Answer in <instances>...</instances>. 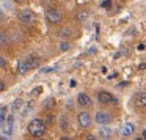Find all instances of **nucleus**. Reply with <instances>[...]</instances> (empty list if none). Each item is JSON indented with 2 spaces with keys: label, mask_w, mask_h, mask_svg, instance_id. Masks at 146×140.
Returning a JSON list of instances; mask_svg holds the SVG:
<instances>
[{
  "label": "nucleus",
  "mask_w": 146,
  "mask_h": 140,
  "mask_svg": "<svg viewBox=\"0 0 146 140\" xmlns=\"http://www.w3.org/2000/svg\"><path fill=\"white\" fill-rule=\"evenodd\" d=\"M46 129H47V124H46L44 120H39V118H35V120L30 121L29 124V132L32 137L35 139H41L46 134Z\"/></svg>",
  "instance_id": "1"
},
{
  "label": "nucleus",
  "mask_w": 146,
  "mask_h": 140,
  "mask_svg": "<svg viewBox=\"0 0 146 140\" xmlns=\"http://www.w3.org/2000/svg\"><path fill=\"white\" fill-rule=\"evenodd\" d=\"M77 124H79L82 129H88L90 126H91V117H90L88 112L82 110L77 113Z\"/></svg>",
  "instance_id": "2"
},
{
  "label": "nucleus",
  "mask_w": 146,
  "mask_h": 140,
  "mask_svg": "<svg viewBox=\"0 0 146 140\" xmlns=\"http://www.w3.org/2000/svg\"><path fill=\"white\" fill-rule=\"evenodd\" d=\"M46 19H47L50 24L57 25V24H60V21H61V14H60V11L55 10V8H49V10H46Z\"/></svg>",
  "instance_id": "3"
},
{
  "label": "nucleus",
  "mask_w": 146,
  "mask_h": 140,
  "mask_svg": "<svg viewBox=\"0 0 146 140\" xmlns=\"http://www.w3.org/2000/svg\"><path fill=\"white\" fill-rule=\"evenodd\" d=\"M17 19L21 21V24H25V25H30V24L35 21V14L30 10H22L19 14H17Z\"/></svg>",
  "instance_id": "4"
},
{
  "label": "nucleus",
  "mask_w": 146,
  "mask_h": 140,
  "mask_svg": "<svg viewBox=\"0 0 146 140\" xmlns=\"http://www.w3.org/2000/svg\"><path fill=\"white\" fill-rule=\"evenodd\" d=\"M77 104H79L82 109H88V107L93 105V101L86 93H79V95H77Z\"/></svg>",
  "instance_id": "5"
},
{
  "label": "nucleus",
  "mask_w": 146,
  "mask_h": 140,
  "mask_svg": "<svg viewBox=\"0 0 146 140\" xmlns=\"http://www.w3.org/2000/svg\"><path fill=\"white\" fill-rule=\"evenodd\" d=\"M96 123L98 124H101V126H107V124H110V121H111V117L107 113V112H96Z\"/></svg>",
  "instance_id": "6"
},
{
  "label": "nucleus",
  "mask_w": 146,
  "mask_h": 140,
  "mask_svg": "<svg viewBox=\"0 0 146 140\" xmlns=\"http://www.w3.org/2000/svg\"><path fill=\"white\" fill-rule=\"evenodd\" d=\"M98 101L101 102V104H110V102H116V98H115L113 95H110L108 91H99L98 93Z\"/></svg>",
  "instance_id": "7"
},
{
  "label": "nucleus",
  "mask_w": 146,
  "mask_h": 140,
  "mask_svg": "<svg viewBox=\"0 0 146 140\" xmlns=\"http://www.w3.org/2000/svg\"><path fill=\"white\" fill-rule=\"evenodd\" d=\"M133 104L138 109H145L146 107V91H138L133 96Z\"/></svg>",
  "instance_id": "8"
},
{
  "label": "nucleus",
  "mask_w": 146,
  "mask_h": 140,
  "mask_svg": "<svg viewBox=\"0 0 146 140\" xmlns=\"http://www.w3.org/2000/svg\"><path fill=\"white\" fill-rule=\"evenodd\" d=\"M133 131H135V124L126 123V124H123V127H121V135L129 137V135H132V134H133Z\"/></svg>",
  "instance_id": "9"
},
{
  "label": "nucleus",
  "mask_w": 146,
  "mask_h": 140,
  "mask_svg": "<svg viewBox=\"0 0 146 140\" xmlns=\"http://www.w3.org/2000/svg\"><path fill=\"white\" fill-rule=\"evenodd\" d=\"M29 71H30V66H29V63H27V60H21V61H17V73H19L21 76L27 74Z\"/></svg>",
  "instance_id": "10"
},
{
  "label": "nucleus",
  "mask_w": 146,
  "mask_h": 140,
  "mask_svg": "<svg viewBox=\"0 0 146 140\" xmlns=\"http://www.w3.org/2000/svg\"><path fill=\"white\" fill-rule=\"evenodd\" d=\"M39 58L36 57V55H30L29 58H27V63H29V66H30V69H35V68H38L39 66Z\"/></svg>",
  "instance_id": "11"
},
{
  "label": "nucleus",
  "mask_w": 146,
  "mask_h": 140,
  "mask_svg": "<svg viewBox=\"0 0 146 140\" xmlns=\"http://www.w3.org/2000/svg\"><path fill=\"white\" fill-rule=\"evenodd\" d=\"M24 105V101L21 98H17V99H14L13 101V104H11V112H13V113H16V112H19V109L22 107Z\"/></svg>",
  "instance_id": "12"
},
{
  "label": "nucleus",
  "mask_w": 146,
  "mask_h": 140,
  "mask_svg": "<svg viewBox=\"0 0 146 140\" xmlns=\"http://www.w3.org/2000/svg\"><path fill=\"white\" fill-rule=\"evenodd\" d=\"M111 135V131L108 129L107 126H101V131H99V137L101 139H110Z\"/></svg>",
  "instance_id": "13"
},
{
  "label": "nucleus",
  "mask_w": 146,
  "mask_h": 140,
  "mask_svg": "<svg viewBox=\"0 0 146 140\" xmlns=\"http://www.w3.org/2000/svg\"><path fill=\"white\" fill-rule=\"evenodd\" d=\"M88 16H90L88 10H80L79 13H77V21H79V22H85V21L88 19Z\"/></svg>",
  "instance_id": "14"
},
{
  "label": "nucleus",
  "mask_w": 146,
  "mask_h": 140,
  "mask_svg": "<svg viewBox=\"0 0 146 140\" xmlns=\"http://www.w3.org/2000/svg\"><path fill=\"white\" fill-rule=\"evenodd\" d=\"M58 36H60L61 39H66L68 36H71V29H61L60 32H58Z\"/></svg>",
  "instance_id": "15"
},
{
  "label": "nucleus",
  "mask_w": 146,
  "mask_h": 140,
  "mask_svg": "<svg viewBox=\"0 0 146 140\" xmlns=\"http://www.w3.org/2000/svg\"><path fill=\"white\" fill-rule=\"evenodd\" d=\"M58 49L63 51V52H66V51H69V49H71V44L68 41H61L60 44H58Z\"/></svg>",
  "instance_id": "16"
},
{
  "label": "nucleus",
  "mask_w": 146,
  "mask_h": 140,
  "mask_svg": "<svg viewBox=\"0 0 146 140\" xmlns=\"http://www.w3.org/2000/svg\"><path fill=\"white\" fill-rule=\"evenodd\" d=\"M54 105H55V99H54V98H49L47 101H44V104H42V107H44L46 110H47V109L54 107Z\"/></svg>",
  "instance_id": "17"
},
{
  "label": "nucleus",
  "mask_w": 146,
  "mask_h": 140,
  "mask_svg": "<svg viewBox=\"0 0 146 140\" xmlns=\"http://www.w3.org/2000/svg\"><path fill=\"white\" fill-rule=\"evenodd\" d=\"M7 105H3L2 107V110H0V121H2V124H5V118H7Z\"/></svg>",
  "instance_id": "18"
},
{
  "label": "nucleus",
  "mask_w": 146,
  "mask_h": 140,
  "mask_svg": "<svg viewBox=\"0 0 146 140\" xmlns=\"http://www.w3.org/2000/svg\"><path fill=\"white\" fill-rule=\"evenodd\" d=\"M0 43H2V47H5V46L8 44V38H7V33H0Z\"/></svg>",
  "instance_id": "19"
},
{
  "label": "nucleus",
  "mask_w": 146,
  "mask_h": 140,
  "mask_svg": "<svg viewBox=\"0 0 146 140\" xmlns=\"http://www.w3.org/2000/svg\"><path fill=\"white\" fill-rule=\"evenodd\" d=\"M60 123H61V129L66 132V131H68V120H66V117H61L60 118Z\"/></svg>",
  "instance_id": "20"
},
{
  "label": "nucleus",
  "mask_w": 146,
  "mask_h": 140,
  "mask_svg": "<svg viewBox=\"0 0 146 140\" xmlns=\"http://www.w3.org/2000/svg\"><path fill=\"white\" fill-rule=\"evenodd\" d=\"M32 105H33V102H32V101H30L29 104L25 105V109H24V112H22V115H24V117H25V115H29V113H30V110H32Z\"/></svg>",
  "instance_id": "21"
},
{
  "label": "nucleus",
  "mask_w": 146,
  "mask_h": 140,
  "mask_svg": "<svg viewBox=\"0 0 146 140\" xmlns=\"http://www.w3.org/2000/svg\"><path fill=\"white\" fill-rule=\"evenodd\" d=\"M101 5H102V8H105V10H110L111 8V0H104Z\"/></svg>",
  "instance_id": "22"
},
{
  "label": "nucleus",
  "mask_w": 146,
  "mask_h": 140,
  "mask_svg": "<svg viewBox=\"0 0 146 140\" xmlns=\"http://www.w3.org/2000/svg\"><path fill=\"white\" fill-rule=\"evenodd\" d=\"M44 121H46V124H52V121H54V117H52V115H46Z\"/></svg>",
  "instance_id": "23"
},
{
  "label": "nucleus",
  "mask_w": 146,
  "mask_h": 140,
  "mask_svg": "<svg viewBox=\"0 0 146 140\" xmlns=\"http://www.w3.org/2000/svg\"><path fill=\"white\" fill-rule=\"evenodd\" d=\"M0 65H2V68H5V65H7V60H5L3 57L0 58Z\"/></svg>",
  "instance_id": "24"
},
{
  "label": "nucleus",
  "mask_w": 146,
  "mask_h": 140,
  "mask_svg": "<svg viewBox=\"0 0 146 140\" xmlns=\"http://www.w3.org/2000/svg\"><path fill=\"white\" fill-rule=\"evenodd\" d=\"M140 69H146V63H140Z\"/></svg>",
  "instance_id": "25"
},
{
  "label": "nucleus",
  "mask_w": 146,
  "mask_h": 140,
  "mask_svg": "<svg viewBox=\"0 0 146 140\" xmlns=\"http://www.w3.org/2000/svg\"><path fill=\"white\" fill-rule=\"evenodd\" d=\"M42 73H49V71H52V68H44V69H41Z\"/></svg>",
  "instance_id": "26"
},
{
  "label": "nucleus",
  "mask_w": 146,
  "mask_h": 140,
  "mask_svg": "<svg viewBox=\"0 0 146 140\" xmlns=\"http://www.w3.org/2000/svg\"><path fill=\"white\" fill-rule=\"evenodd\" d=\"M141 139H146V129H145V131H143V132H141Z\"/></svg>",
  "instance_id": "27"
},
{
  "label": "nucleus",
  "mask_w": 146,
  "mask_h": 140,
  "mask_svg": "<svg viewBox=\"0 0 146 140\" xmlns=\"http://www.w3.org/2000/svg\"><path fill=\"white\" fill-rule=\"evenodd\" d=\"M124 85H127V82H119V85H118V87L121 88V87H124Z\"/></svg>",
  "instance_id": "28"
},
{
  "label": "nucleus",
  "mask_w": 146,
  "mask_h": 140,
  "mask_svg": "<svg viewBox=\"0 0 146 140\" xmlns=\"http://www.w3.org/2000/svg\"><path fill=\"white\" fill-rule=\"evenodd\" d=\"M14 2H17V3H21V2H25V0H14Z\"/></svg>",
  "instance_id": "29"
}]
</instances>
